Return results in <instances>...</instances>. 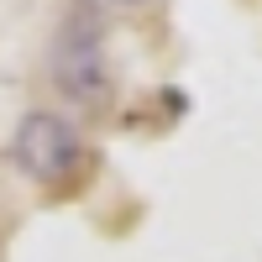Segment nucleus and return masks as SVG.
Instances as JSON below:
<instances>
[{"label":"nucleus","instance_id":"nucleus-1","mask_svg":"<svg viewBox=\"0 0 262 262\" xmlns=\"http://www.w3.org/2000/svg\"><path fill=\"white\" fill-rule=\"evenodd\" d=\"M79 131L69 116H58V111H32V116H21L16 126V137H11V163L21 173H32V179H63L74 163H79Z\"/></svg>","mask_w":262,"mask_h":262},{"label":"nucleus","instance_id":"nucleus-2","mask_svg":"<svg viewBox=\"0 0 262 262\" xmlns=\"http://www.w3.org/2000/svg\"><path fill=\"white\" fill-rule=\"evenodd\" d=\"M53 79H58V90L69 100H79V105H100L111 95L105 53H100V42L90 32H79V27H69L53 42Z\"/></svg>","mask_w":262,"mask_h":262}]
</instances>
